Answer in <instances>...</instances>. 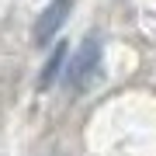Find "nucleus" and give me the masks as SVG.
Listing matches in <instances>:
<instances>
[{"label":"nucleus","mask_w":156,"mask_h":156,"mask_svg":"<svg viewBox=\"0 0 156 156\" xmlns=\"http://www.w3.org/2000/svg\"><path fill=\"white\" fill-rule=\"evenodd\" d=\"M66 66H69V90H83L101 66V38H87Z\"/></svg>","instance_id":"nucleus-1"},{"label":"nucleus","mask_w":156,"mask_h":156,"mask_svg":"<svg viewBox=\"0 0 156 156\" xmlns=\"http://www.w3.org/2000/svg\"><path fill=\"white\" fill-rule=\"evenodd\" d=\"M66 17H69V0H49V7L35 21V45H49L66 24Z\"/></svg>","instance_id":"nucleus-2"},{"label":"nucleus","mask_w":156,"mask_h":156,"mask_svg":"<svg viewBox=\"0 0 156 156\" xmlns=\"http://www.w3.org/2000/svg\"><path fill=\"white\" fill-rule=\"evenodd\" d=\"M66 62H69V49H66V42H59L56 49H52L49 62H45V69H42V90H49L52 83H56V76L66 69Z\"/></svg>","instance_id":"nucleus-3"}]
</instances>
